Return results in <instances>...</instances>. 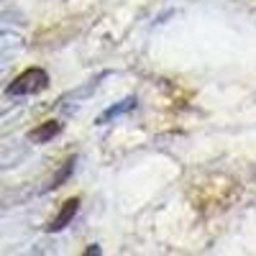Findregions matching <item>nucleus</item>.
Wrapping results in <instances>:
<instances>
[{"label": "nucleus", "instance_id": "1", "mask_svg": "<svg viewBox=\"0 0 256 256\" xmlns=\"http://www.w3.org/2000/svg\"><path fill=\"white\" fill-rule=\"evenodd\" d=\"M49 88V74L41 70V67H31L26 72H20L10 84H8V95L10 98H24V95H36L41 90Z\"/></svg>", "mask_w": 256, "mask_h": 256}, {"label": "nucleus", "instance_id": "2", "mask_svg": "<svg viewBox=\"0 0 256 256\" xmlns=\"http://www.w3.org/2000/svg\"><path fill=\"white\" fill-rule=\"evenodd\" d=\"M77 210H80V200L77 198H70L67 202L62 205V210L56 212V218H52V223L46 226V230L49 233H59L62 228H67L72 223V218L77 216Z\"/></svg>", "mask_w": 256, "mask_h": 256}, {"label": "nucleus", "instance_id": "3", "mask_svg": "<svg viewBox=\"0 0 256 256\" xmlns=\"http://www.w3.org/2000/svg\"><path fill=\"white\" fill-rule=\"evenodd\" d=\"M136 108V98L131 95V98H123L120 102H116V105H110L108 110H105L100 118H98V126H105V123H110V120H116V118H120V116H126V113H131Z\"/></svg>", "mask_w": 256, "mask_h": 256}, {"label": "nucleus", "instance_id": "4", "mask_svg": "<svg viewBox=\"0 0 256 256\" xmlns=\"http://www.w3.org/2000/svg\"><path fill=\"white\" fill-rule=\"evenodd\" d=\"M59 131H62V123H59V120H46V123L36 126L34 131L28 134V141H34V144H46V141H52L54 136H59Z\"/></svg>", "mask_w": 256, "mask_h": 256}, {"label": "nucleus", "instance_id": "5", "mask_svg": "<svg viewBox=\"0 0 256 256\" xmlns=\"http://www.w3.org/2000/svg\"><path fill=\"white\" fill-rule=\"evenodd\" d=\"M72 166H74V159H70V162H67V166H64V169H62V172H59V177H56V180H54V182H52L49 187H59V184H62L64 180H67V177H70V172H72Z\"/></svg>", "mask_w": 256, "mask_h": 256}]
</instances>
